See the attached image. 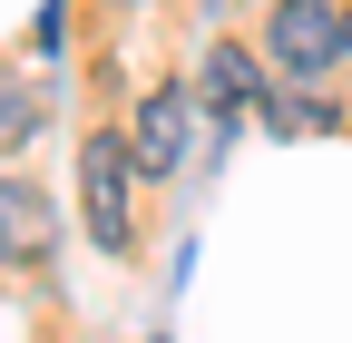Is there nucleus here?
<instances>
[{
  "instance_id": "obj_1",
  "label": "nucleus",
  "mask_w": 352,
  "mask_h": 343,
  "mask_svg": "<svg viewBox=\"0 0 352 343\" xmlns=\"http://www.w3.org/2000/svg\"><path fill=\"white\" fill-rule=\"evenodd\" d=\"M342 20H352V10H333V0H274V20H264V59H274L284 79H333Z\"/></svg>"
},
{
  "instance_id": "obj_2",
  "label": "nucleus",
  "mask_w": 352,
  "mask_h": 343,
  "mask_svg": "<svg viewBox=\"0 0 352 343\" xmlns=\"http://www.w3.org/2000/svg\"><path fill=\"white\" fill-rule=\"evenodd\" d=\"M196 118H206L196 89H147L138 127H127V167H138V177H176V167L196 157Z\"/></svg>"
},
{
  "instance_id": "obj_3",
  "label": "nucleus",
  "mask_w": 352,
  "mask_h": 343,
  "mask_svg": "<svg viewBox=\"0 0 352 343\" xmlns=\"http://www.w3.org/2000/svg\"><path fill=\"white\" fill-rule=\"evenodd\" d=\"M127 138H88L78 147V196H88V226H98V245L108 255H127L138 245V196H127Z\"/></svg>"
},
{
  "instance_id": "obj_4",
  "label": "nucleus",
  "mask_w": 352,
  "mask_h": 343,
  "mask_svg": "<svg viewBox=\"0 0 352 343\" xmlns=\"http://www.w3.org/2000/svg\"><path fill=\"white\" fill-rule=\"evenodd\" d=\"M50 245H59V206L30 177H0V265H39Z\"/></svg>"
},
{
  "instance_id": "obj_5",
  "label": "nucleus",
  "mask_w": 352,
  "mask_h": 343,
  "mask_svg": "<svg viewBox=\"0 0 352 343\" xmlns=\"http://www.w3.org/2000/svg\"><path fill=\"white\" fill-rule=\"evenodd\" d=\"M196 98H215L226 118H254V108H264V69L235 50V39H226V50L206 59V89H196Z\"/></svg>"
},
{
  "instance_id": "obj_6",
  "label": "nucleus",
  "mask_w": 352,
  "mask_h": 343,
  "mask_svg": "<svg viewBox=\"0 0 352 343\" xmlns=\"http://www.w3.org/2000/svg\"><path fill=\"white\" fill-rule=\"evenodd\" d=\"M39 127H50V98H39V89H20V79H10V89H0V147H30Z\"/></svg>"
},
{
  "instance_id": "obj_7",
  "label": "nucleus",
  "mask_w": 352,
  "mask_h": 343,
  "mask_svg": "<svg viewBox=\"0 0 352 343\" xmlns=\"http://www.w3.org/2000/svg\"><path fill=\"white\" fill-rule=\"evenodd\" d=\"M274 127H284V138H303V127H323V108H314V98H284V108H274Z\"/></svg>"
},
{
  "instance_id": "obj_8",
  "label": "nucleus",
  "mask_w": 352,
  "mask_h": 343,
  "mask_svg": "<svg viewBox=\"0 0 352 343\" xmlns=\"http://www.w3.org/2000/svg\"><path fill=\"white\" fill-rule=\"evenodd\" d=\"M342 59H352V20H342Z\"/></svg>"
}]
</instances>
